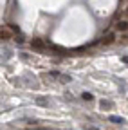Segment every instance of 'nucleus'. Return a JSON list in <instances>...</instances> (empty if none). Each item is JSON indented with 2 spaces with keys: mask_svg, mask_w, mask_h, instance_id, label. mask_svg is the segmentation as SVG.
Listing matches in <instances>:
<instances>
[{
  "mask_svg": "<svg viewBox=\"0 0 128 130\" xmlns=\"http://www.w3.org/2000/svg\"><path fill=\"white\" fill-rule=\"evenodd\" d=\"M0 36H2V40H9L11 38V32L7 29H2V32H0Z\"/></svg>",
  "mask_w": 128,
  "mask_h": 130,
  "instance_id": "7ed1b4c3",
  "label": "nucleus"
},
{
  "mask_svg": "<svg viewBox=\"0 0 128 130\" xmlns=\"http://www.w3.org/2000/svg\"><path fill=\"white\" fill-rule=\"evenodd\" d=\"M123 61H124V63L128 65V56H123Z\"/></svg>",
  "mask_w": 128,
  "mask_h": 130,
  "instance_id": "f8f14e48",
  "label": "nucleus"
},
{
  "mask_svg": "<svg viewBox=\"0 0 128 130\" xmlns=\"http://www.w3.org/2000/svg\"><path fill=\"white\" fill-rule=\"evenodd\" d=\"M51 76H52V78H60V76H61V74H60V72H58V71H52V72H51Z\"/></svg>",
  "mask_w": 128,
  "mask_h": 130,
  "instance_id": "9d476101",
  "label": "nucleus"
},
{
  "mask_svg": "<svg viewBox=\"0 0 128 130\" xmlns=\"http://www.w3.org/2000/svg\"><path fill=\"white\" fill-rule=\"evenodd\" d=\"M36 103L38 105H47V100H43V98H36Z\"/></svg>",
  "mask_w": 128,
  "mask_h": 130,
  "instance_id": "1a4fd4ad",
  "label": "nucleus"
},
{
  "mask_svg": "<svg viewBox=\"0 0 128 130\" xmlns=\"http://www.w3.org/2000/svg\"><path fill=\"white\" fill-rule=\"evenodd\" d=\"M116 27H117V31H128V22H126V20H123V22H119Z\"/></svg>",
  "mask_w": 128,
  "mask_h": 130,
  "instance_id": "f03ea898",
  "label": "nucleus"
},
{
  "mask_svg": "<svg viewBox=\"0 0 128 130\" xmlns=\"http://www.w3.org/2000/svg\"><path fill=\"white\" fill-rule=\"evenodd\" d=\"M126 14H128V7H126Z\"/></svg>",
  "mask_w": 128,
  "mask_h": 130,
  "instance_id": "ddd939ff",
  "label": "nucleus"
},
{
  "mask_svg": "<svg viewBox=\"0 0 128 130\" xmlns=\"http://www.w3.org/2000/svg\"><path fill=\"white\" fill-rule=\"evenodd\" d=\"M70 79H72V78H70L69 74H61V76H60V81H61V83H69Z\"/></svg>",
  "mask_w": 128,
  "mask_h": 130,
  "instance_id": "20e7f679",
  "label": "nucleus"
},
{
  "mask_svg": "<svg viewBox=\"0 0 128 130\" xmlns=\"http://www.w3.org/2000/svg\"><path fill=\"white\" fill-rule=\"evenodd\" d=\"M81 98H83L85 101H92V100H94V96H92L90 92H83V94H81Z\"/></svg>",
  "mask_w": 128,
  "mask_h": 130,
  "instance_id": "39448f33",
  "label": "nucleus"
},
{
  "mask_svg": "<svg viewBox=\"0 0 128 130\" xmlns=\"http://www.w3.org/2000/svg\"><path fill=\"white\" fill-rule=\"evenodd\" d=\"M101 108H112V103H110V101H105V100H103V101H101Z\"/></svg>",
  "mask_w": 128,
  "mask_h": 130,
  "instance_id": "0eeeda50",
  "label": "nucleus"
},
{
  "mask_svg": "<svg viewBox=\"0 0 128 130\" xmlns=\"http://www.w3.org/2000/svg\"><path fill=\"white\" fill-rule=\"evenodd\" d=\"M110 121H112V123H123L124 119L119 118V116H110Z\"/></svg>",
  "mask_w": 128,
  "mask_h": 130,
  "instance_id": "423d86ee",
  "label": "nucleus"
},
{
  "mask_svg": "<svg viewBox=\"0 0 128 130\" xmlns=\"http://www.w3.org/2000/svg\"><path fill=\"white\" fill-rule=\"evenodd\" d=\"M87 130H99V128H96V126H90V125H88V126H87Z\"/></svg>",
  "mask_w": 128,
  "mask_h": 130,
  "instance_id": "9b49d317",
  "label": "nucleus"
},
{
  "mask_svg": "<svg viewBox=\"0 0 128 130\" xmlns=\"http://www.w3.org/2000/svg\"><path fill=\"white\" fill-rule=\"evenodd\" d=\"M103 42L105 43H112V42H114V35H108L106 38H103Z\"/></svg>",
  "mask_w": 128,
  "mask_h": 130,
  "instance_id": "6e6552de",
  "label": "nucleus"
},
{
  "mask_svg": "<svg viewBox=\"0 0 128 130\" xmlns=\"http://www.w3.org/2000/svg\"><path fill=\"white\" fill-rule=\"evenodd\" d=\"M31 45H33L34 49H43V47H45V42H43V40H33V43H31Z\"/></svg>",
  "mask_w": 128,
  "mask_h": 130,
  "instance_id": "f257e3e1",
  "label": "nucleus"
}]
</instances>
